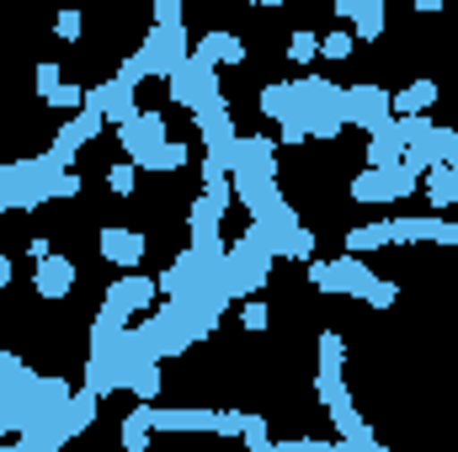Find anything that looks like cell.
<instances>
[{
  "label": "cell",
  "mask_w": 458,
  "mask_h": 452,
  "mask_svg": "<svg viewBox=\"0 0 458 452\" xmlns=\"http://www.w3.org/2000/svg\"><path fill=\"white\" fill-rule=\"evenodd\" d=\"M155 298H160V282L155 277H144V272H128V277H117L113 288L102 293V309H97V331H133V314H144V309H155Z\"/></svg>",
  "instance_id": "1"
},
{
  "label": "cell",
  "mask_w": 458,
  "mask_h": 452,
  "mask_svg": "<svg viewBox=\"0 0 458 452\" xmlns=\"http://www.w3.org/2000/svg\"><path fill=\"white\" fill-rule=\"evenodd\" d=\"M272 250H267V239L256 234V229H245L234 245L225 250V272H229V282H234V293L240 298H256L261 293V282H267V272H272Z\"/></svg>",
  "instance_id": "2"
},
{
  "label": "cell",
  "mask_w": 458,
  "mask_h": 452,
  "mask_svg": "<svg viewBox=\"0 0 458 452\" xmlns=\"http://www.w3.org/2000/svg\"><path fill=\"white\" fill-rule=\"evenodd\" d=\"M48 171H54L48 155L0 165V213H32V208H43V176Z\"/></svg>",
  "instance_id": "3"
},
{
  "label": "cell",
  "mask_w": 458,
  "mask_h": 452,
  "mask_svg": "<svg viewBox=\"0 0 458 452\" xmlns=\"http://www.w3.org/2000/svg\"><path fill=\"white\" fill-rule=\"evenodd\" d=\"M165 91H171V102L176 107H187L192 117L214 113V107H225V91H219V70L214 64H203V59H187L171 80H165Z\"/></svg>",
  "instance_id": "4"
},
{
  "label": "cell",
  "mask_w": 458,
  "mask_h": 452,
  "mask_svg": "<svg viewBox=\"0 0 458 452\" xmlns=\"http://www.w3.org/2000/svg\"><path fill=\"white\" fill-rule=\"evenodd\" d=\"M331 282H336V293L362 298V304H373V309H389V304L400 298V288L384 282V277H373L368 261H357V255H336V261H331Z\"/></svg>",
  "instance_id": "5"
},
{
  "label": "cell",
  "mask_w": 458,
  "mask_h": 452,
  "mask_svg": "<svg viewBox=\"0 0 458 452\" xmlns=\"http://www.w3.org/2000/svg\"><path fill=\"white\" fill-rule=\"evenodd\" d=\"M416 187H421V176H411L405 165H400V171H368V165H362V171L352 176V197H357V203H368V208L405 203Z\"/></svg>",
  "instance_id": "6"
},
{
  "label": "cell",
  "mask_w": 458,
  "mask_h": 452,
  "mask_svg": "<svg viewBox=\"0 0 458 452\" xmlns=\"http://www.w3.org/2000/svg\"><path fill=\"white\" fill-rule=\"evenodd\" d=\"M117 144H123V155L144 171V165L171 144V138H165V117H160V113H133L123 128H117Z\"/></svg>",
  "instance_id": "7"
},
{
  "label": "cell",
  "mask_w": 458,
  "mask_h": 452,
  "mask_svg": "<svg viewBox=\"0 0 458 452\" xmlns=\"http://www.w3.org/2000/svg\"><path fill=\"white\" fill-rule=\"evenodd\" d=\"M389 117L394 113H389V91H384V86H346L342 91V122H357L368 138H373Z\"/></svg>",
  "instance_id": "8"
},
{
  "label": "cell",
  "mask_w": 458,
  "mask_h": 452,
  "mask_svg": "<svg viewBox=\"0 0 458 452\" xmlns=\"http://www.w3.org/2000/svg\"><path fill=\"white\" fill-rule=\"evenodd\" d=\"M133 80H123V75H113V80H102V86H86V113H97L107 128H123L128 117L139 113L133 107Z\"/></svg>",
  "instance_id": "9"
},
{
  "label": "cell",
  "mask_w": 458,
  "mask_h": 452,
  "mask_svg": "<svg viewBox=\"0 0 458 452\" xmlns=\"http://www.w3.org/2000/svg\"><path fill=\"white\" fill-rule=\"evenodd\" d=\"M102 128H107V122H102L97 113H75L64 128H59V133H54V144H48V165L70 171V165H75V155H81V149H86Z\"/></svg>",
  "instance_id": "10"
},
{
  "label": "cell",
  "mask_w": 458,
  "mask_h": 452,
  "mask_svg": "<svg viewBox=\"0 0 458 452\" xmlns=\"http://www.w3.org/2000/svg\"><path fill=\"white\" fill-rule=\"evenodd\" d=\"M229 176H256V181H277V144L267 133H245L234 149V171Z\"/></svg>",
  "instance_id": "11"
},
{
  "label": "cell",
  "mask_w": 458,
  "mask_h": 452,
  "mask_svg": "<svg viewBox=\"0 0 458 452\" xmlns=\"http://www.w3.org/2000/svg\"><path fill=\"white\" fill-rule=\"evenodd\" d=\"M336 16L346 21V32H352L357 43H378L384 27H389L384 0H336Z\"/></svg>",
  "instance_id": "12"
},
{
  "label": "cell",
  "mask_w": 458,
  "mask_h": 452,
  "mask_svg": "<svg viewBox=\"0 0 458 452\" xmlns=\"http://www.w3.org/2000/svg\"><path fill=\"white\" fill-rule=\"evenodd\" d=\"M75 277H81V272H75V261L48 250V255L32 266V293H38V298H48V304H59V298H70Z\"/></svg>",
  "instance_id": "13"
},
{
  "label": "cell",
  "mask_w": 458,
  "mask_h": 452,
  "mask_svg": "<svg viewBox=\"0 0 458 452\" xmlns=\"http://www.w3.org/2000/svg\"><path fill=\"white\" fill-rule=\"evenodd\" d=\"M32 80H38V96L48 102V107H59V113H86V86H70L64 75H59V64H38L32 70Z\"/></svg>",
  "instance_id": "14"
},
{
  "label": "cell",
  "mask_w": 458,
  "mask_h": 452,
  "mask_svg": "<svg viewBox=\"0 0 458 452\" xmlns=\"http://www.w3.org/2000/svg\"><path fill=\"white\" fill-rule=\"evenodd\" d=\"M97 250H102V261H113V266H139V261H144V234H139V229H123V224H107L97 234Z\"/></svg>",
  "instance_id": "15"
},
{
  "label": "cell",
  "mask_w": 458,
  "mask_h": 452,
  "mask_svg": "<svg viewBox=\"0 0 458 452\" xmlns=\"http://www.w3.org/2000/svg\"><path fill=\"white\" fill-rule=\"evenodd\" d=\"M400 160H405V138H400V128H394V117L368 138V155H362V165L368 171H400Z\"/></svg>",
  "instance_id": "16"
},
{
  "label": "cell",
  "mask_w": 458,
  "mask_h": 452,
  "mask_svg": "<svg viewBox=\"0 0 458 452\" xmlns=\"http://www.w3.org/2000/svg\"><path fill=\"white\" fill-rule=\"evenodd\" d=\"M97 405H102V399H97L91 389H81V394H70V405H64V410H59L54 421H48V426H54V431L64 437V442H75V437H81V431H86V426L97 421Z\"/></svg>",
  "instance_id": "17"
},
{
  "label": "cell",
  "mask_w": 458,
  "mask_h": 452,
  "mask_svg": "<svg viewBox=\"0 0 458 452\" xmlns=\"http://www.w3.org/2000/svg\"><path fill=\"white\" fill-rule=\"evenodd\" d=\"M437 96H443L437 80H411V86L389 91V113L394 117H427L432 107H437Z\"/></svg>",
  "instance_id": "18"
},
{
  "label": "cell",
  "mask_w": 458,
  "mask_h": 452,
  "mask_svg": "<svg viewBox=\"0 0 458 452\" xmlns=\"http://www.w3.org/2000/svg\"><path fill=\"white\" fill-rule=\"evenodd\" d=\"M192 59H203V64H214V70H219V64L234 70V64H245V43L229 38V32H208V38L192 43Z\"/></svg>",
  "instance_id": "19"
},
{
  "label": "cell",
  "mask_w": 458,
  "mask_h": 452,
  "mask_svg": "<svg viewBox=\"0 0 458 452\" xmlns=\"http://www.w3.org/2000/svg\"><path fill=\"white\" fill-rule=\"evenodd\" d=\"M421 192H427L432 208H458V171L448 160H437V165L421 176Z\"/></svg>",
  "instance_id": "20"
},
{
  "label": "cell",
  "mask_w": 458,
  "mask_h": 452,
  "mask_svg": "<svg viewBox=\"0 0 458 452\" xmlns=\"http://www.w3.org/2000/svg\"><path fill=\"white\" fill-rule=\"evenodd\" d=\"M389 245V219H378V224H357L346 229V255H373V250H384Z\"/></svg>",
  "instance_id": "21"
},
{
  "label": "cell",
  "mask_w": 458,
  "mask_h": 452,
  "mask_svg": "<svg viewBox=\"0 0 458 452\" xmlns=\"http://www.w3.org/2000/svg\"><path fill=\"white\" fill-rule=\"evenodd\" d=\"M123 389H128L139 405H160V389H165V378H160V362H149V367H133Z\"/></svg>",
  "instance_id": "22"
},
{
  "label": "cell",
  "mask_w": 458,
  "mask_h": 452,
  "mask_svg": "<svg viewBox=\"0 0 458 452\" xmlns=\"http://www.w3.org/2000/svg\"><path fill=\"white\" fill-rule=\"evenodd\" d=\"M81 187H86V181H81V171H59V165H54V171L43 176V203H59V197H81Z\"/></svg>",
  "instance_id": "23"
},
{
  "label": "cell",
  "mask_w": 458,
  "mask_h": 452,
  "mask_svg": "<svg viewBox=\"0 0 458 452\" xmlns=\"http://www.w3.org/2000/svg\"><path fill=\"white\" fill-rule=\"evenodd\" d=\"M352 54H357V38H352L346 27H336V32H326V38H320V59L342 64V59H352Z\"/></svg>",
  "instance_id": "24"
},
{
  "label": "cell",
  "mask_w": 458,
  "mask_h": 452,
  "mask_svg": "<svg viewBox=\"0 0 458 452\" xmlns=\"http://www.w3.org/2000/svg\"><path fill=\"white\" fill-rule=\"evenodd\" d=\"M107 187H113V197H133L139 192V165L133 160H117L113 171H107Z\"/></svg>",
  "instance_id": "25"
},
{
  "label": "cell",
  "mask_w": 458,
  "mask_h": 452,
  "mask_svg": "<svg viewBox=\"0 0 458 452\" xmlns=\"http://www.w3.org/2000/svg\"><path fill=\"white\" fill-rule=\"evenodd\" d=\"M277 255H288V261H315V234H310V229H293V234L277 245Z\"/></svg>",
  "instance_id": "26"
},
{
  "label": "cell",
  "mask_w": 458,
  "mask_h": 452,
  "mask_svg": "<svg viewBox=\"0 0 458 452\" xmlns=\"http://www.w3.org/2000/svg\"><path fill=\"white\" fill-rule=\"evenodd\" d=\"M240 325H245L250 336H261V331L272 325V309H267V298H245V304H240Z\"/></svg>",
  "instance_id": "27"
},
{
  "label": "cell",
  "mask_w": 458,
  "mask_h": 452,
  "mask_svg": "<svg viewBox=\"0 0 458 452\" xmlns=\"http://www.w3.org/2000/svg\"><path fill=\"white\" fill-rule=\"evenodd\" d=\"M288 59H293V64H315V59H320V38H315V32H293V38H288Z\"/></svg>",
  "instance_id": "28"
},
{
  "label": "cell",
  "mask_w": 458,
  "mask_h": 452,
  "mask_svg": "<svg viewBox=\"0 0 458 452\" xmlns=\"http://www.w3.org/2000/svg\"><path fill=\"white\" fill-rule=\"evenodd\" d=\"M187 160H192V155H187V144H165V149H160V155H155L144 171H182Z\"/></svg>",
  "instance_id": "29"
},
{
  "label": "cell",
  "mask_w": 458,
  "mask_h": 452,
  "mask_svg": "<svg viewBox=\"0 0 458 452\" xmlns=\"http://www.w3.org/2000/svg\"><path fill=\"white\" fill-rule=\"evenodd\" d=\"M240 437H245V448H250V452L272 448V431H267V421H261V415H245V431H240Z\"/></svg>",
  "instance_id": "30"
},
{
  "label": "cell",
  "mask_w": 458,
  "mask_h": 452,
  "mask_svg": "<svg viewBox=\"0 0 458 452\" xmlns=\"http://www.w3.org/2000/svg\"><path fill=\"white\" fill-rule=\"evenodd\" d=\"M155 27L176 32V27H182V0H155Z\"/></svg>",
  "instance_id": "31"
},
{
  "label": "cell",
  "mask_w": 458,
  "mask_h": 452,
  "mask_svg": "<svg viewBox=\"0 0 458 452\" xmlns=\"http://www.w3.org/2000/svg\"><path fill=\"white\" fill-rule=\"evenodd\" d=\"M81 27H86V16H81V11H59V21H54V32H59V38H70V43L81 38Z\"/></svg>",
  "instance_id": "32"
},
{
  "label": "cell",
  "mask_w": 458,
  "mask_h": 452,
  "mask_svg": "<svg viewBox=\"0 0 458 452\" xmlns=\"http://www.w3.org/2000/svg\"><path fill=\"white\" fill-rule=\"evenodd\" d=\"M310 282H315L320 293H331V298H336V282H331V261H310Z\"/></svg>",
  "instance_id": "33"
},
{
  "label": "cell",
  "mask_w": 458,
  "mask_h": 452,
  "mask_svg": "<svg viewBox=\"0 0 458 452\" xmlns=\"http://www.w3.org/2000/svg\"><path fill=\"white\" fill-rule=\"evenodd\" d=\"M0 452H21V442H16V448H0Z\"/></svg>",
  "instance_id": "34"
}]
</instances>
